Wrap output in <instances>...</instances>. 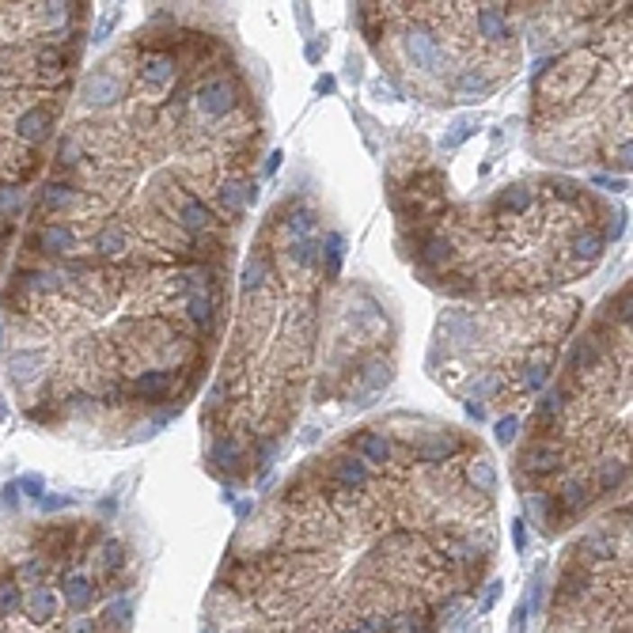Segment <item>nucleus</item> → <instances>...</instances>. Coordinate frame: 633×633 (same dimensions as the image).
<instances>
[{
	"instance_id": "7ed1b4c3",
	"label": "nucleus",
	"mask_w": 633,
	"mask_h": 633,
	"mask_svg": "<svg viewBox=\"0 0 633 633\" xmlns=\"http://www.w3.org/2000/svg\"><path fill=\"white\" fill-rule=\"evenodd\" d=\"M77 202H80L77 186L65 183V178H53V183H46V190H42V197H39V209L50 213V216H58V213H68Z\"/></svg>"
},
{
	"instance_id": "39448f33",
	"label": "nucleus",
	"mask_w": 633,
	"mask_h": 633,
	"mask_svg": "<svg viewBox=\"0 0 633 633\" xmlns=\"http://www.w3.org/2000/svg\"><path fill=\"white\" fill-rule=\"evenodd\" d=\"M475 23L490 42H501L504 34H509V15H504V8H475Z\"/></svg>"
},
{
	"instance_id": "423d86ee",
	"label": "nucleus",
	"mask_w": 633,
	"mask_h": 633,
	"mask_svg": "<svg viewBox=\"0 0 633 633\" xmlns=\"http://www.w3.org/2000/svg\"><path fill=\"white\" fill-rule=\"evenodd\" d=\"M125 247H130V240H125V231H122L118 224H106V228L95 235V255H103V258L125 255Z\"/></svg>"
},
{
	"instance_id": "1a4fd4ad",
	"label": "nucleus",
	"mask_w": 633,
	"mask_h": 633,
	"mask_svg": "<svg viewBox=\"0 0 633 633\" xmlns=\"http://www.w3.org/2000/svg\"><path fill=\"white\" fill-rule=\"evenodd\" d=\"M523 626H528V600H523V603L516 607V614H512V629H509V633H523Z\"/></svg>"
},
{
	"instance_id": "9b49d317",
	"label": "nucleus",
	"mask_w": 633,
	"mask_h": 633,
	"mask_svg": "<svg viewBox=\"0 0 633 633\" xmlns=\"http://www.w3.org/2000/svg\"><path fill=\"white\" fill-rule=\"evenodd\" d=\"M20 485H23V490H27V493H34V497H39V493H42V482H39V478H34V475H27V478H23Z\"/></svg>"
},
{
	"instance_id": "0eeeda50",
	"label": "nucleus",
	"mask_w": 633,
	"mask_h": 633,
	"mask_svg": "<svg viewBox=\"0 0 633 633\" xmlns=\"http://www.w3.org/2000/svg\"><path fill=\"white\" fill-rule=\"evenodd\" d=\"M20 209H23V183H20V178L0 183V216H5V221H15Z\"/></svg>"
},
{
	"instance_id": "f257e3e1",
	"label": "nucleus",
	"mask_w": 633,
	"mask_h": 633,
	"mask_svg": "<svg viewBox=\"0 0 633 633\" xmlns=\"http://www.w3.org/2000/svg\"><path fill=\"white\" fill-rule=\"evenodd\" d=\"M15 133H20V140L27 144V149H39L42 140H50L53 133V106H27V111L15 118Z\"/></svg>"
},
{
	"instance_id": "f03ea898",
	"label": "nucleus",
	"mask_w": 633,
	"mask_h": 633,
	"mask_svg": "<svg viewBox=\"0 0 633 633\" xmlns=\"http://www.w3.org/2000/svg\"><path fill=\"white\" fill-rule=\"evenodd\" d=\"M72 247H77V231H72L68 224H42L39 231L31 235V250H34V255H58V258H65Z\"/></svg>"
},
{
	"instance_id": "6e6552de",
	"label": "nucleus",
	"mask_w": 633,
	"mask_h": 633,
	"mask_svg": "<svg viewBox=\"0 0 633 633\" xmlns=\"http://www.w3.org/2000/svg\"><path fill=\"white\" fill-rule=\"evenodd\" d=\"M42 368V357L39 353H20L12 360V372H15V379H34V372Z\"/></svg>"
},
{
	"instance_id": "20e7f679",
	"label": "nucleus",
	"mask_w": 633,
	"mask_h": 633,
	"mask_svg": "<svg viewBox=\"0 0 633 633\" xmlns=\"http://www.w3.org/2000/svg\"><path fill=\"white\" fill-rule=\"evenodd\" d=\"M114 95H118V72L99 68V72H92V77L84 80V103L103 106V103H111Z\"/></svg>"
},
{
	"instance_id": "9d476101",
	"label": "nucleus",
	"mask_w": 633,
	"mask_h": 633,
	"mask_svg": "<svg viewBox=\"0 0 633 633\" xmlns=\"http://www.w3.org/2000/svg\"><path fill=\"white\" fill-rule=\"evenodd\" d=\"M512 432H516V418H504V421L497 425V437H501V440H512Z\"/></svg>"
}]
</instances>
